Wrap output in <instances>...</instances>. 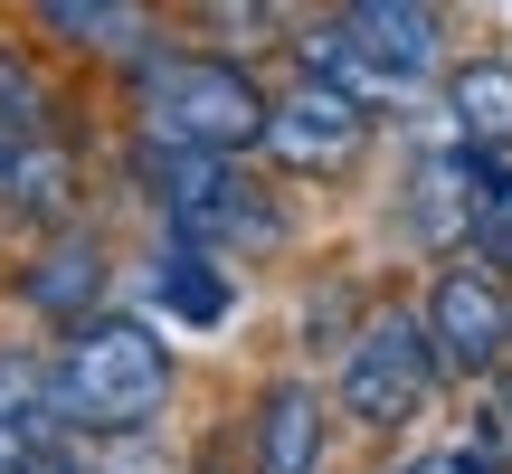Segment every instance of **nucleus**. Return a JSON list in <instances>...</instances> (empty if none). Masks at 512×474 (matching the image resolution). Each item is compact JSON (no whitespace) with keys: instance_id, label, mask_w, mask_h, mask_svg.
I'll use <instances>...</instances> for the list:
<instances>
[{"instance_id":"obj_3","label":"nucleus","mask_w":512,"mask_h":474,"mask_svg":"<svg viewBox=\"0 0 512 474\" xmlns=\"http://www.w3.org/2000/svg\"><path fill=\"white\" fill-rule=\"evenodd\" d=\"M266 95L238 57H162L143 67V133L152 143H190V152H247L266 143Z\"/></svg>"},{"instance_id":"obj_7","label":"nucleus","mask_w":512,"mask_h":474,"mask_svg":"<svg viewBox=\"0 0 512 474\" xmlns=\"http://www.w3.org/2000/svg\"><path fill=\"white\" fill-rule=\"evenodd\" d=\"M256 474H313L323 465V399H313V380H275L266 399H256Z\"/></svg>"},{"instance_id":"obj_9","label":"nucleus","mask_w":512,"mask_h":474,"mask_svg":"<svg viewBox=\"0 0 512 474\" xmlns=\"http://www.w3.org/2000/svg\"><path fill=\"white\" fill-rule=\"evenodd\" d=\"M446 114H456L465 143L503 152V143H512V67H503V57H475V67H456V76H446Z\"/></svg>"},{"instance_id":"obj_12","label":"nucleus","mask_w":512,"mask_h":474,"mask_svg":"<svg viewBox=\"0 0 512 474\" xmlns=\"http://www.w3.org/2000/svg\"><path fill=\"white\" fill-rule=\"evenodd\" d=\"M38 456H48V427L29 418V399H19V380L0 370V474H29Z\"/></svg>"},{"instance_id":"obj_10","label":"nucleus","mask_w":512,"mask_h":474,"mask_svg":"<svg viewBox=\"0 0 512 474\" xmlns=\"http://www.w3.org/2000/svg\"><path fill=\"white\" fill-rule=\"evenodd\" d=\"M152 304L209 332V323H228V304H238V285H228V275L209 266L200 247H171V256H152Z\"/></svg>"},{"instance_id":"obj_13","label":"nucleus","mask_w":512,"mask_h":474,"mask_svg":"<svg viewBox=\"0 0 512 474\" xmlns=\"http://www.w3.org/2000/svg\"><path fill=\"white\" fill-rule=\"evenodd\" d=\"M399 474H484V456H418V465H399Z\"/></svg>"},{"instance_id":"obj_2","label":"nucleus","mask_w":512,"mask_h":474,"mask_svg":"<svg viewBox=\"0 0 512 474\" xmlns=\"http://www.w3.org/2000/svg\"><path fill=\"white\" fill-rule=\"evenodd\" d=\"M143 190L181 247H275L285 219L256 181H238V152H190V143H152L143 152Z\"/></svg>"},{"instance_id":"obj_6","label":"nucleus","mask_w":512,"mask_h":474,"mask_svg":"<svg viewBox=\"0 0 512 474\" xmlns=\"http://www.w3.org/2000/svg\"><path fill=\"white\" fill-rule=\"evenodd\" d=\"M361 143H370V105H361V95H342V86H323V76L294 86L285 105L266 114V152L285 171H342Z\"/></svg>"},{"instance_id":"obj_4","label":"nucleus","mask_w":512,"mask_h":474,"mask_svg":"<svg viewBox=\"0 0 512 474\" xmlns=\"http://www.w3.org/2000/svg\"><path fill=\"white\" fill-rule=\"evenodd\" d=\"M437 332L408 323V313H380V323H361V342L342 351V408L361 427H399L427 408V389H437Z\"/></svg>"},{"instance_id":"obj_14","label":"nucleus","mask_w":512,"mask_h":474,"mask_svg":"<svg viewBox=\"0 0 512 474\" xmlns=\"http://www.w3.org/2000/svg\"><path fill=\"white\" fill-rule=\"evenodd\" d=\"M29 474H95V465H86V456H38Z\"/></svg>"},{"instance_id":"obj_5","label":"nucleus","mask_w":512,"mask_h":474,"mask_svg":"<svg viewBox=\"0 0 512 474\" xmlns=\"http://www.w3.org/2000/svg\"><path fill=\"white\" fill-rule=\"evenodd\" d=\"M427 332H437V351L456 370H503L512 361V294H503V275L446 266L437 294H427Z\"/></svg>"},{"instance_id":"obj_11","label":"nucleus","mask_w":512,"mask_h":474,"mask_svg":"<svg viewBox=\"0 0 512 474\" xmlns=\"http://www.w3.org/2000/svg\"><path fill=\"white\" fill-rule=\"evenodd\" d=\"M38 10L76 48H133V0H38Z\"/></svg>"},{"instance_id":"obj_1","label":"nucleus","mask_w":512,"mask_h":474,"mask_svg":"<svg viewBox=\"0 0 512 474\" xmlns=\"http://www.w3.org/2000/svg\"><path fill=\"white\" fill-rule=\"evenodd\" d=\"M171 399V351L152 323H124V313H105V323H76L67 351H57L48 370V408L57 427H105V437H124V427H143L152 408Z\"/></svg>"},{"instance_id":"obj_8","label":"nucleus","mask_w":512,"mask_h":474,"mask_svg":"<svg viewBox=\"0 0 512 474\" xmlns=\"http://www.w3.org/2000/svg\"><path fill=\"white\" fill-rule=\"evenodd\" d=\"M19 294H29L38 313H67V323H86V304L105 294V247H95V237H57V247L29 266V285H19Z\"/></svg>"}]
</instances>
